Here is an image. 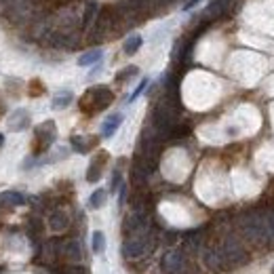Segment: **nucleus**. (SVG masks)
Returning a JSON list of instances; mask_svg holds the SVG:
<instances>
[{
    "instance_id": "1",
    "label": "nucleus",
    "mask_w": 274,
    "mask_h": 274,
    "mask_svg": "<svg viewBox=\"0 0 274 274\" xmlns=\"http://www.w3.org/2000/svg\"><path fill=\"white\" fill-rule=\"evenodd\" d=\"M110 104H112V91H110L108 87H93L89 89L83 101H80V106H83L85 110H104L108 108Z\"/></svg>"
},
{
    "instance_id": "2",
    "label": "nucleus",
    "mask_w": 274,
    "mask_h": 274,
    "mask_svg": "<svg viewBox=\"0 0 274 274\" xmlns=\"http://www.w3.org/2000/svg\"><path fill=\"white\" fill-rule=\"evenodd\" d=\"M55 123L53 120H47V123H43L38 129H36V141H40V150H47L51 144L55 141Z\"/></svg>"
},
{
    "instance_id": "3",
    "label": "nucleus",
    "mask_w": 274,
    "mask_h": 274,
    "mask_svg": "<svg viewBox=\"0 0 274 274\" xmlns=\"http://www.w3.org/2000/svg\"><path fill=\"white\" fill-rule=\"evenodd\" d=\"M123 114L120 112H114V114H110L106 120H104V125H101V137H106V139H110L112 137L116 131H118V127L123 125Z\"/></svg>"
},
{
    "instance_id": "4",
    "label": "nucleus",
    "mask_w": 274,
    "mask_h": 274,
    "mask_svg": "<svg viewBox=\"0 0 274 274\" xmlns=\"http://www.w3.org/2000/svg\"><path fill=\"white\" fill-rule=\"evenodd\" d=\"M28 125H30L28 110H15V112L9 116V129L11 131H24Z\"/></svg>"
},
{
    "instance_id": "5",
    "label": "nucleus",
    "mask_w": 274,
    "mask_h": 274,
    "mask_svg": "<svg viewBox=\"0 0 274 274\" xmlns=\"http://www.w3.org/2000/svg\"><path fill=\"white\" fill-rule=\"evenodd\" d=\"M101 57H104V51L101 49H91L87 53H83L78 57V66L80 68H89V66H95L101 62Z\"/></svg>"
},
{
    "instance_id": "6",
    "label": "nucleus",
    "mask_w": 274,
    "mask_h": 274,
    "mask_svg": "<svg viewBox=\"0 0 274 274\" xmlns=\"http://www.w3.org/2000/svg\"><path fill=\"white\" fill-rule=\"evenodd\" d=\"M26 202V196L19 192H3L0 194V207H19Z\"/></svg>"
},
{
    "instance_id": "7",
    "label": "nucleus",
    "mask_w": 274,
    "mask_h": 274,
    "mask_svg": "<svg viewBox=\"0 0 274 274\" xmlns=\"http://www.w3.org/2000/svg\"><path fill=\"white\" fill-rule=\"evenodd\" d=\"M104 158H106V154H101L99 158H95L93 162H91V167L87 171V181H89V184H95V181L101 177V171H104Z\"/></svg>"
},
{
    "instance_id": "8",
    "label": "nucleus",
    "mask_w": 274,
    "mask_h": 274,
    "mask_svg": "<svg viewBox=\"0 0 274 274\" xmlns=\"http://www.w3.org/2000/svg\"><path fill=\"white\" fill-rule=\"evenodd\" d=\"M144 240L141 238H131V240H127L125 242V247H123V253L127 257H137V255H141V251H144Z\"/></svg>"
},
{
    "instance_id": "9",
    "label": "nucleus",
    "mask_w": 274,
    "mask_h": 274,
    "mask_svg": "<svg viewBox=\"0 0 274 274\" xmlns=\"http://www.w3.org/2000/svg\"><path fill=\"white\" fill-rule=\"evenodd\" d=\"M72 99H74V95L70 93V91H59V93L53 97V110H64V108H68L70 104H72Z\"/></svg>"
},
{
    "instance_id": "10",
    "label": "nucleus",
    "mask_w": 274,
    "mask_h": 274,
    "mask_svg": "<svg viewBox=\"0 0 274 274\" xmlns=\"http://www.w3.org/2000/svg\"><path fill=\"white\" fill-rule=\"evenodd\" d=\"M91 249H93L95 255H101L106 249V236H104V232L101 230H95L93 232V236H91Z\"/></svg>"
},
{
    "instance_id": "11",
    "label": "nucleus",
    "mask_w": 274,
    "mask_h": 274,
    "mask_svg": "<svg viewBox=\"0 0 274 274\" xmlns=\"http://www.w3.org/2000/svg\"><path fill=\"white\" fill-rule=\"evenodd\" d=\"M141 45H144V38H141L139 34L129 36V38L125 40V53H127V55H135L137 51L141 49Z\"/></svg>"
},
{
    "instance_id": "12",
    "label": "nucleus",
    "mask_w": 274,
    "mask_h": 274,
    "mask_svg": "<svg viewBox=\"0 0 274 274\" xmlns=\"http://www.w3.org/2000/svg\"><path fill=\"white\" fill-rule=\"evenodd\" d=\"M106 196H108V192L104 188H97L89 198V207L91 209H101L104 207V202H106Z\"/></svg>"
},
{
    "instance_id": "13",
    "label": "nucleus",
    "mask_w": 274,
    "mask_h": 274,
    "mask_svg": "<svg viewBox=\"0 0 274 274\" xmlns=\"http://www.w3.org/2000/svg\"><path fill=\"white\" fill-rule=\"evenodd\" d=\"M93 144H95L93 137H91V139H87V137H78V135L72 137V146H74L76 152H87L89 146H93Z\"/></svg>"
},
{
    "instance_id": "14",
    "label": "nucleus",
    "mask_w": 274,
    "mask_h": 274,
    "mask_svg": "<svg viewBox=\"0 0 274 274\" xmlns=\"http://www.w3.org/2000/svg\"><path fill=\"white\" fill-rule=\"evenodd\" d=\"M51 228L57 230V232L68 228V215H66V213H55V215L51 217Z\"/></svg>"
},
{
    "instance_id": "15",
    "label": "nucleus",
    "mask_w": 274,
    "mask_h": 274,
    "mask_svg": "<svg viewBox=\"0 0 274 274\" xmlns=\"http://www.w3.org/2000/svg\"><path fill=\"white\" fill-rule=\"evenodd\" d=\"M148 83H150V78H141V83L135 87V91H133V93H131L129 95V99H127V104H133V101L141 95V93H144V91H146V87H148Z\"/></svg>"
},
{
    "instance_id": "16",
    "label": "nucleus",
    "mask_w": 274,
    "mask_h": 274,
    "mask_svg": "<svg viewBox=\"0 0 274 274\" xmlns=\"http://www.w3.org/2000/svg\"><path fill=\"white\" fill-rule=\"evenodd\" d=\"M135 74H137V68H135V66H129L127 70H123V72L116 76V80H120V83H123V80H127L129 76H135Z\"/></svg>"
},
{
    "instance_id": "17",
    "label": "nucleus",
    "mask_w": 274,
    "mask_h": 274,
    "mask_svg": "<svg viewBox=\"0 0 274 274\" xmlns=\"http://www.w3.org/2000/svg\"><path fill=\"white\" fill-rule=\"evenodd\" d=\"M97 11V7L95 5H89V9H87V15H85V26H89V22H91V17H93V13Z\"/></svg>"
},
{
    "instance_id": "18",
    "label": "nucleus",
    "mask_w": 274,
    "mask_h": 274,
    "mask_svg": "<svg viewBox=\"0 0 274 274\" xmlns=\"http://www.w3.org/2000/svg\"><path fill=\"white\" fill-rule=\"evenodd\" d=\"M200 3H202V0H188V3L181 7V9H184V11H192V9H194L196 5H200Z\"/></svg>"
},
{
    "instance_id": "19",
    "label": "nucleus",
    "mask_w": 274,
    "mask_h": 274,
    "mask_svg": "<svg viewBox=\"0 0 274 274\" xmlns=\"http://www.w3.org/2000/svg\"><path fill=\"white\" fill-rule=\"evenodd\" d=\"M118 186H120V175H118V173H114V177H112V186H110V190L116 192V190H118Z\"/></svg>"
},
{
    "instance_id": "20",
    "label": "nucleus",
    "mask_w": 274,
    "mask_h": 274,
    "mask_svg": "<svg viewBox=\"0 0 274 274\" xmlns=\"http://www.w3.org/2000/svg\"><path fill=\"white\" fill-rule=\"evenodd\" d=\"M3 141H5V135H3V133H0V148H3Z\"/></svg>"
},
{
    "instance_id": "21",
    "label": "nucleus",
    "mask_w": 274,
    "mask_h": 274,
    "mask_svg": "<svg viewBox=\"0 0 274 274\" xmlns=\"http://www.w3.org/2000/svg\"><path fill=\"white\" fill-rule=\"evenodd\" d=\"M272 272H274V270H272Z\"/></svg>"
}]
</instances>
